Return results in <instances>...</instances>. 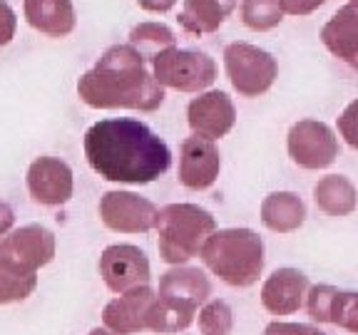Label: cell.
I'll return each mask as SVG.
<instances>
[{"label":"cell","instance_id":"6da1fadb","mask_svg":"<svg viewBox=\"0 0 358 335\" xmlns=\"http://www.w3.org/2000/svg\"><path fill=\"white\" fill-rule=\"evenodd\" d=\"M85 159L105 181L145 186L172 167L167 142L132 117L100 119L85 132Z\"/></svg>","mask_w":358,"mask_h":335},{"label":"cell","instance_id":"7a4b0ae2","mask_svg":"<svg viewBox=\"0 0 358 335\" xmlns=\"http://www.w3.org/2000/svg\"><path fill=\"white\" fill-rule=\"evenodd\" d=\"M78 95L92 110L155 112L164 102V87L132 45H112L95 67L78 80Z\"/></svg>","mask_w":358,"mask_h":335},{"label":"cell","instance_id":"3957f363","mask_svg":"<svg viewBox=\"0 0 358 335\" xmlns=\"http://www.w3.org/2000/svg\"><path fill=\"white\" fill-rule=\"evenodd\" d=\"M209 274L229 288H252L259 283L266 266V246L252 229H217L199 253Z\"/></svg>","mask_w":358,"mask_h":335},{"label":"cell","instance_id":"277c9868","mask_svg":"<svg viewBox=\"0 0 358 335\" xmlns=\"http://www.w3.org/2000/svg\"><path fill=\"white\" fill-rule=\"evenodd\" d=\"M155 231L159 258L169 266H185L199 256L207 239L217 231V218L199 204L179 201L157 211Z\"/></svg>","mask_w":358,"mask_h":335},{"label":"cell","instance_id":"5b68a950","mask_svg":"<svg viewBox=\"0 0 358 335\" xmlns=\"http://www.w3.org/2000/svg\"><path fill=\"white\" fill-rule=\"evenodd\" d=\"M152 75L164 89L177 92H207L217 80V62L201 50L167 47L152 57Z\"/></svg>","mask_w":358,"mask_h":335},{"label":"cell","instance_id":"8992f818","mask_svg":"<svg viewBox=\"0 0 358 335\" xmlns=\"http://www.w3.org/2000/svg\"><path fill=\"white\" fill-rule=\"evenodd\" d=\"M224 70L241 97H262L274 87L279 65L274 55L252 43H231L224 47Z\"/></svg>","mask_w":358,"mask_h":335},{"label":"cell","instance_id":"52a82bcc","mask_svg":"<svg viewBox=\"0 0 358 335\" xmlns=\"http://www.w3.org/2000/svg\"><path fill=\"white\" fill-rule=\"evenodd\" d=\"M286 149H289L291 162L308 172L329 169L338 159V137L326 122L319 119H299L291 124L286 134Z\"/></svg>","mask_w":358,"mask_h":335},{"label":"cell","instance_id":"ba28073f","mask_svg":"<svg viewBox=\"0 0 358 335\" xmlns=\"http://www.w3.org/2000/svg\"><path fill=\"white\" fill-rule=\"evenodd\" d=\"M102 283L115 296L152 283V263L147 253L134 244H112L100 253L97 261Z\"/></svg>","mask_w":358,"mask_h":335},{"label":"cell","instance_id":"9c48e42d","mask_svg":"<svg viewBox=\"0 0 358 335\" xmlns=\"http://www.w3.org/2000/svg\"><path fill=\"white\" fill-rule=\"evenodd\" d=\"M159 209L134 191H105L97 204L100 221L115 234H147L155 229Z\"/></svg>","mask_w":358,"mask_h":335},{"label":"cell","instance_id":"30bf717a","mask_svg":"<svg viewBox=\"0 0 358 335\" xmlns=\"http://www.w3.org/2000/svg\"><path fill=\"white\" fill-rule=\"evenodd\" d=\"M55 251V234L50 229H45L43 223H28V226L13 229L0 241V258L22 268V271H30V274H38L40 268L52 263Z\"/></svg>","mask_w":358,"mask_h":335},{"label":"cell","instance_id":"8fae6325","mask_svg":"<svg viewBox=\"0 0 358 335\" xmlns=\"http://www.w3.org/2000/svg\"><path fill=\"white\" fill-rule=\"evenodd\" d=\"M311 288V281L303 271L294 266H281L264 278L262 290H259V301L264 311L284 320L286 315H294L303 308Z\"/></svg>","mask_w":358,"mask_h":335},{"label":"cell","instance_id":"7c38bea8","mask_svg":"<svg viewBox=\"0 0 358 335\" xmlns=\"http://www.w3.org/2000/svg\"><path fill=\"white\" fill-rule=\"evenodd\" d=\"M187 122H189V129L194 132V137L217 142L234 129L236 107L227 92L207 89V92H199L187 105Z\"/></svg>","mask_w":358,"mask_h":335},{"label":"cell","instance_id":"4fadbf2b","mask_svg":"<svg viewBox=\"0 0 358 335\" xmlns=\"http://www.w3.org/2000/svg\"><path fill=\"white\" fill-rule=\"evenodd\" d=\"M28 194L40 207H62L73 199L75 177L70 164L57 156H38L28 167Z\"/></svg>","mask_w":358,"mask_h":335},{"label":"cell","instance_id":"5bb4252c","mask_svg":"<svg viewBox=\"0 0 358 335\" xmlns=\"http://www.w3.org/2000/svg\"><path fill=\"white\" fill-rule=\"evenodd\" d=\"M222 172V154L217 144L204 137H187L179 147V184L192 191L214 186Z\"/></svg>","mask_w":358,"mask_h":335},{"label":"cell","instance_id":"9a60e30c","mask_svg":"<svg viewBox=\"0 0 358 335\" xmlns=\"http://www.w3.org/2000/svg\"><path fill=\"white\" fill-rule=\"evenodd\" d=\"M157 298L152 285L134 288L122 296H115L102 308V325L120 335L150 333V311Z\"/></svg>","mask_w":358,"mask_h":335},{"label":"cell","instance_id":"2e32d148","mask_svg":"<svg viewBox=\"0 0 358 335\" xmlns=\"http://www.w3.org/2000/svg\"><path fill=\"white\" fill-rule=\"evenodd\" d=\"M157 293L164 298H174V301L201 308L209 298H214V285L204 268L187 266L185 263V266H169L159 276Z\"/></svg>","mask_w":358,"mask_h":335},{"label":"cell","instance_id":"e0dca14e","mask_svg":"<svg viewBox=\"0 0 358 335\" xmlns=\"http://www.w3.org/2000/svg\"><path fill=\"white\" fill-rule=\"evenodd\" d=\"M321 43L331 55L358 73V8H353L351 3L338 8L321 28Z\"/></svg>","mask_w":358,"mask_h":335},{"label":"cell","instance_id":"ac0fdd59","mask_svg":"<svg viewBox=\"0 0 358 335\" xmlns=\"http://www.w3.org/2000/svg\"><path fill=\"white\" fill-rule=\"evenodd\" d=\"M262 223L279 236L294 234L306 223V204L296 191H271L259 207Z\"/></svg>","mask_w":358,"mask_h":335},{"label":"cell","instance_id":"d6986e66","mask_svg":"<svg viewBox=\"0 0 358 335\" xmlns=\"http://www.w3.org/2000/svg\"><path fill=\"white\" fill-rule=\"evenodd\" d=\"M22 13L30 28L48 38H67L78 22L73 0H25Z\"/></svg>","mask_w":358,"mask_h":335},{"label":"cell","instance_id":"ffe728a7","mask_svg":"<svg viewBox=\"0 0 358 335\" xmlns=\"http://www.w3.org/2000/svg\"><path fill=\"white\" fill-rule=\"evenodd\" d=\"M313 204L326 216H351L358 209V189L346 174H326L313 184Z\"/></svg>","mask_w":358,"mask_h":335},{"label":"cell","instance_id":"44dd1931","mask_svg":"<svg viewBox=\"0 0 358 335\" xmlns=\"http://www.w3.org/2000/svg\"><path fill=\"white\" fill-rule=\"evenodd\" d=\"M234 8L236 0H185L177 20L189 35H209L222 28Z\"/></svg>","mask_w":358,"mask_h":335},{"label":"cell","instance_id":"7402d4cb","mask_svg":"<svg viewBox=\"0 0 358 335\" xmlns=\"http://www.w3.org/2000/svg\"><path fill=\"white\" fill-rule=\"evenodd\" d=\"M196 313H199V308L189 306V303L164 298L157 293L150 311V333H182V330L192 328V323L196 320Z\"/></svg>","mask_w":358,"mask_h":335},{"label":"cell","instance_id":"603a6c76","mask_svg":"<svg viewBox=\"0 0 358 335\" xmlns=\"http://www.w3.org/2000/svg\"><path fill=\"white\" fill-rule=\"evenodd\" d=\"M38 288V274L22 271L0 258V306L28 301Z\"/></svg>","mask_w":358,"mask_h":335},{"label":"cell","instance_id":"cb8c5ba5","mask_svg":"<svg viewBox=\"0 0 358 335\" xmlns=\"http://www.w3.org/2000/svg\"><path fill=\"white\" fill-rule=\"evenodd\" d=\"M129 45L145 60H152L157 52L174 47V33L164 22H140V25H134L129 30Z\"/></svg>","mask_w":358,"mask_h":335},{"label":"cell","instance_id":"d4e9b609","mask_svg":"<svg viewBox=\"0 0 358 335\" xmlns=\"http://www.w3.org/2000/svg\"><path fill=\"white\" fill-rule=\"evenodd\" d=\"M199 335H231L234 330V311L224 298H209L196 313Z\"/></svg>","mask_w":358,"mask_h":335},{"label":"cell","instance_id":"484cf974","mask_svg":"<svg viewBox=\"0 0 358 335\" xmlns=\"http://www.w3.org/2000/svg\"><path fill=\"white\" fill-rule=\"evenodd\" d=\"M241 20L246 28L257 33L276 28L284 20L281 0H241Z\"/></svg>","mask_w":358,"mask_h":335},{"label":"cell","instance_id":"4316f807","mask_svg":"<svg viewBox=\"0 0 358 335\" xmlns=\"http://www.w3.org/2000/svg\"><path fill=\"white\" fill-rule=\"evenodd\" d=\"M336 293H338V288L331 283H311L303 308H306L308 318H311L313 323H319V325L331 323V308H334Z\"/></svg>","mask_w":358,"mask_h":335},{"label":"cell","instance_id":"83f0119b","mask_svg":"<svg viewBox=\"0 0 358 335\" xmlns=\"http://www.w3.org/2000/svg\"><path fill=\"white\" fill-rule=\"evenodd\" d=\"M331 325L358 335V290H338L331 308Z\"/></svg>","mask_w":358,"mask_h":335},{"label":"cell","instance_id":"f1b7e54d","mask_svg":"<svg viewBox=\"0 0 358 335\" xmlns=\"http://www.w3.org/2000/svg\"><path fill=\"white\" fill-rule=\"evenodd\" d=\"M338 134L343 137L351 149L358 151V97L353 102H348L346 110L341 112L338 117Z\"/></svg>","mask_w":358,"mask_h":335},{"label":"cell","instance_id":"f546056e","mask_svg":"<svg viewBox=\"0 0 358 335\" xmlns=\"http://www.w3.org/2000/svg\"><path fill=\"white\" fill-rule=\"evenodd\" d=\"M262 335H326V333L311 323H294V320L276 318L264 328Z\"/></svg>","mask_w":358,"mask_h":335},{"label":"cell","instance_id":"4dcf8cb0","mask_svg":"<svg viewBox=\"0 0 358 335\" xmlns=\"http://www.w3.org/2000/svg\"><path fill=\"white\" fill-rule=\"evenodd\" d=\"M17 30V15L15 10L10 8L8 0H0V50L10 45V40L15 38Z\"/></svg>","mask_w":358,"mask_h":335},{"label":"cell","instance_id":"1f68e13d","mask_svg":"<svg viewBox=\"0 0 358 335\" xmlns=\"http://www.w3.org/2000/svg\"><path fill=\"white\" fill-rule=\"evenodd\" d=\"M326 0H281V8L289 15H308V13L319 10Z\"/></svg>","mask_w":358,"mask_h":335},{"label":"cell","instance_id":"d6a6232c","mask_svg":"<svg viewBox=\"0 0 358 335\" xmlns=\"http://www.w3.org/2000/svg\"><path fill=\"white\" fill-rule=\"evenodd\" d=\"M13 223H15V211L8 201H0V241L13 231Z\"/></svg>","mask_w":358,"mask_h":335},{"label":"cell","instance_id":"836d02e7","mask_svg":"<svg viewBox=\"0 0 358 335\" xmlns=\"http://www.w3.org/2000/svg\"><path fill=\"white\" fill-rule=\"evenodd\" d=\"M137 3L150 13H167L177 6V0H137Z\"/></svg>","mask_w":358,"mask_h":335},{"label":"cell","instance_id":"e575fe53","mask_svg":"<svg viewBox=\"0 0 358 335\" xmlns=\"http://www.w3.org/2000/svg\"><path fill=\"white\" fill-rule=\"evenodd\" d=\"M87 335H120V333H115V330H110V328H105V325H100V328H92Z\"/></svg>","mask_w":358,"mask_h":335},{"label":"cell","instance_id":"d590c367","mask_svg":"<svg viewBox=\"0 0 358 335\" xmlns=\"http://www.w3.org/2000/svg\"><path fill=\"white\" fill-rule=\"evenodd\" d=\"M351 6H353V8H358V0H351Z\"/></svg>","mask_w":358,"mask_h":335}]
</instances>
